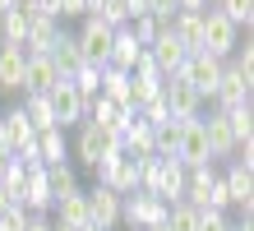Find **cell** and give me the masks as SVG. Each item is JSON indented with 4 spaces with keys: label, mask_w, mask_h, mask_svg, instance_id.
I'll return each instance as SVG.
<instances>
[{
    "label": "cell",
    "mask_w": 254,
    "mask_h": 231,
    "mask_svg": "<svg viewBox=\"0 0 254 231\" xmlns=\"http://www.w3.org/2000/svg\"><path fill=\"white\" fill-rule=\"evenodd\" d=\"M222 185H227L231 204L241 208V213H250V204H254V171H250V166H241V162H236L231 171L222 176Z\"/></svg>",
    "instance_id": "603a6c76"
},
{
    "label": "cell",
    "mask_w": 254,
    "mask_h": 231,
    "mask_svg": "<svg viewBox=\"0 0 254 231\" xmlns=\"http://www.w3.org/2000/svg\"><path fill=\"white\" fill-rule=\"evenodd\" d=\"M23 231H56V227H51V218H28Z\"/></svg>",
    "instance_id": "b9f144b4"
},
{
    "label": "cell",
    "mask_w": 254,
    "mask_h": 231,
    "mask_svg": "<svg viewBox=\"0 0 254 231\" xmlns=\"http://www.w3.org/2000/svg\"><path fill=\"white\" fill-rule=\"evenodd\" d=\"M19 111L28 116V125H33L37 134H42V130H61V125H56V111H51V97H47V92H23V106H19Z\"/></svg>",
    "instance_id": "d4e9b609"
},
{
    "label": "cell",
    "mask_w": 254,
    "mask_h": 231,
    "mask_svg": "<svg viewBox=\"0 0 254 231\" xmlns=\"http://www.w3.org/2000/svg\"><path fill=\"white\" fill-rule=\"evenodd\" d=\"M148 56H153V65H157L162 74H176V70L185 65V56H190V51H185V46L176 42L171 33H167V28H162V33L148 42Z\"/></svg>",
    "instance_id": "9a60e30c"
},
{
    "label": "cell",
    "mask_w": 254,
    "mask_h": 231,
    "mask_svg": "<svg viewBox=\"0 0 254 231\" xmlns=\"http://www.w3.org/2000/svg\"><path fill=\"white\" fill-rule=\"evenodd\" d=\"M143 14H153V19L167 23L171 14H176V0H143Z\"/></svg>",
    "instance_id": "ab89813d"
},
{
    "label": "cell",
    "mask_w": 254,
    "mask_h": 231,
    "mask_svg": "<svg viewBox=\"0 0 254 231\" xmlns=\"http://www.w3.org/2000/svg\"><path fill=\"white\" fill-rule=\"evenodd\" d=\"M199 19H203V56L227 60V56L236 51V42H241V28H236V23H231L217 5H208Z\"/></svg>",
    "instance_id": "6da1fadb"
},
{
    "label": "cell",
    "mask_w": 254,
    "mask_h": 231,
    "mask_svg": "<svg viewBox=\"0 0 254 231\" xmlns=\"http://www.w3.org/2000/svg\"><path fill=\"white\" fill-rule=\"evenodd\" d=\"M181 79L199 92V97H213L217 92V83H222V60H213V56H203V51H194V56H185V65L176 70Z\"/></svg>",
    "instance_id": "8992f818"
},
{
    "label": "cell",
    "mask_w": 254,
    "mask_h": 231,
    "mask_svg": "<svg viewBox=\"0 0 254 231\" xmlns=\"http://www.w3.org/2000/svg\"><path fill=\"white\" fill-rule=\"evenodd\" d=\"M79 231H97V227H79Z\"/></svg>",
    "instance_id": "681fc988"
},
{
    "label": "cell",
    "mask_w": 254,
    "mask_h": 231,
    "mask_svg": "<svg viewBox=\"0 0 254 231\" xmlns=\"http://www.w3.org/2000/svg\"><path fill=\"white\" fill-rule=\"evenodd\" d=\"M139 120H148V125H153V130H162V125H171L176 116L167 111V102L157 97V102H148V106H139Z\"/></svg>",
    "instance_id": "d590c367"
},
{
    "label": "cell",
    "mask_w": 254,
    "mask_h": 231,
    "mask_svg": "<svg viewBox=\"0 0 254 231\" xmlns=\"http://www.w3.org/2000/svg\"><path fill=\"white\" fill-rule=\"evenodd\" d=\"M153 231H167V222H162V227H153Z\"/></svg>",
    "instance_id": "c3c4849f"
},
{
    "label": "cell",
    "mask_w": 254,
    "mask_h": 231,
    "mask_svg": "<svg viewBox=\"0 0 254 231\" xmlns=\"http://www.w3.org/2000/svg\"><path fill=\"white\" fill-rule=\"evenodd\" d=\"M56 83H61V74H56L51 56H28V65H23V92H51Z\"/></svg>",
    "instance_id": "44dd1931"
},
{
    "label": "cell",
    "mask_w": 254,
    "mask_h": 231,
    "mask_svg": "<svg viewBox=\"0 0 254 231\" xmlns=\"http://www.w3.org/2000/svg\"><path fill=\"white\" fill-rule=\"evenodd\" d=\"M208 5H213V0H208Z\"/></svg>",
    "instance_id": "816d5d0a"
},
{
    "label": "cell",
    "mask_w": 254,
    "mask_h": 231,
    "mask_svg": "<svg viewBox=\"0 0 254 231\" xmlns=\"http://www.w3.org/2000/svg\"><path fill=\"white\" fill-rule=\"evenodd\" d=\"M23 65L28 51L19 42H0V92H23Z\"/></svg>",
    "instance_id": "7c38bea8"
},
{
    "label": "cell",
    "mask_w": 254,
    "mask_h": 231,
    "mask_svg": "<svg viewBox=\"0 0 254 231\" xmlns=\"http://www.w3.org/2000/svg\"><path fill=\"white\" fill-rule=\"evenodd\" d=\"M83 199H88V227L111 231L116 222H121V194H116V190L93 185V190H83Z\"/></svg>",
    "instance_id": "ba28073f"
},
{
    "label": "cell",
    "mask_w": 254,
    "mask_h": 231,
    "mask_svg": "<svg viewBox=\"0 0 254 231\" xmlns=\"http://www.w3.org/2000/svg\"><path fill=\"white\" fill-rule=\"evenodd\" d=\"M125 28L134 33V42H139V46H148V42H153V37H157L167 23H162V19H153V14H139V19H129Z\"/></svg>",
    "instance_id": "e575fe53"
},
{
    "label": "cell",
    "mask_w": 254,
    "mask_h": 231,
    "mask_svg": "<svg viewBox=\"0 0 254 231\" xmlns=\"http://www.w3.org/2000/svg\"><path fill=\"white\" fill-rule=\"evenodd\" d=\"M129 106H116V102H107V97H97V102H88V125H97V130H107V134H116V139H121V130L129 125Z\"/></svg>",
    "instance_id": "4fadbf2b"
},
{
    "label": "cell",
    "mask_w": 254,
    "mask_h": 231,
    "mask_svg": "<svg viewBox=\"0 0 254 231\" xmlns=\"http://www.w3.org/2000/svg\"><path fill=\"white\" fill-rule=\"evenodd\" d=\"M5 166H9V153H5V148H0V176H5Z\"/></svg>",
    "instance_id": "ee69618b"
},
{
    "label": "cell",
    "mask_w": 254,
    "mask_h": 231,
    "mask_svg": "<svg viewBox=\"0 0 254 231\" xmlns=\"http://www.w3.org/2000/svg\"><path fill=\"white\" fill-rule=\"evenodd\" d=\"M9 208V194H5V185H0V213H5Z\"/></svg>",
    "instance_id": "f6af8a7d"
},
{
    "label": "cell",
    "mask_w": 254,
    "mask_h": 231,
    "mask_svg": "<svg viewBox=\"0 0 254 231\" xmlns=\"http://www.w3.org/2000/svg\"><path fill=\"white\" fill-rule=\"evenodd\" d=\"M231 231H254V227H250V213H245V222H241V227H231Z\"/></svg>",
    "instance_id": "bcb514c9"
},
{
    "label": "cell",
    "mask_w": 254,
    "mask_h": 231,
    "mask_svg": "<svg viewBox=\"0 0 254 231\" xmlns=\"http://www.w3.org/2000/svg\"><path fill=\"white\" fill-rule=\"evenodd\" d=\"M199 231H231V222H227V213L203 208V213H199Z\"/></svg>",
    "instance_id": "74e56055"
},
{
    "label": "cell",
    "mask_w": 254,
    "mask_h": 231,
    "mask_svg": "<svg viewBox=\"0 0 254 231\" xmlns=\"http://www.w3.org/2000/svg\"><path fill=\"white\" fill-rule=\"evenodd\" d=\"M167 204H162L157 194H143V190H134V194H125L121 199V222L125 227H134V231H153V227H162L167 222Z\"/></svg>",
    "instance_id": "7a4b0ae2"
},
{
    "label": "cell",
    "mask_w": 254,
    "mask_h": 231,
    "mask_svg": "<svg viewBox=\"0 0 254 231\" xmlns=\"http://www.w3.org/2000/svg\"><path fill=\"white\" fill-rule=\"evenodd\" d=\"M167 231H199V208L171 204V213H167Z\"/></svg>",
    "instance_id": "d6a6232c"
},
{
    "label": "cell",
    "mask_w": 254,
    "mask_h": 231,
    "mask_svg": "<svg viewBox=\"0 0 254 231\" xmlns=\"http://www.w3.org/2000/svg\"><path fill=\"white\" fill-rule=\"evenodd\" d=\"M74 92H79V97H83V106L88 102H97L102 97V65H88V60H83V65L79 70H74Z\"/></svg>",
    "instance_id": "83f0119b"
},
{
    "label": "cell",
    "mask_w": 254,
    "mask_h": 231,
    "mask_svg": "<svg viewBox=\"0 0 254 231\" xmlns=\"http://www.w3.org/2000/svg\"><path fill=\"white\" fill-rule=\"evenodd\" d=\"M111 37H116V28L97 23L93 14H88V19H83V28L74 33V42H79V51H83V60H88V65H107V56H111Z\"/></svg>",
    "instance_id": "52a82bcc"
},
{
    "label": "cell",
    "mask_w": 254,
    "mask_h": 231,
    "mask_svg": "<svg viewBox=\"0 0 254 231\" xmlns=\"http://www.w3.org/2000/svg\"><path fill=\"white\" fill-rule=\"evenodd\" d=\"M47 97H51V111H56V125H61V130L83 125L88 106H83V97H79V92H74V83H69V79H61V83L47 92Z\"/></svg>",
    "instance_id": "30bf717a"
},
{
    "label": "cell",
    "mask_w": 254,
    "mask_h": 231,
    "mask_svg": "<svg viewBox=\"0 0 254 231\" xmlns=\"http://www.w3.org/2000/svg\"><path fill=\"white\" fill-rule=\"evenodd\" d=\"M217 9L227 14L236 28H250L254 23V0H217Z\"/></svg>",
    "instance_id": "836d02e7"
},
{
    "label": "cell",
    "mask_w": 254,
    "mask_h": 231,
    "mask_svg": "<svg viewBox=\"0 0 254 231\" xmlns=\"http://www.w3.org/2000/svg\"><path fill=\"white\" fill-rule=\"evenodd\" d=\"M47 185H51V199L74 194V190H79V180H74V166H69V162H56V166H47Z\"/></svg>",
    "instance_id": "4dcf8cb0"
},
{
    "label": "cell",
    "mask_w": 254,
    "mask_h": 231,
    "mask_svg": "<svg viewBox=\"0 0 254 231\" xmlns=\"http://www.w3.org/2000/svg\"><path fill=\"white\" fill-rule=\"evenodd\" d=\"M102 97L116 106H129V74L125 70H107L102 65Z\"/></svg>",
    "instance_id": "f1b7e54d"
},
{
    "label": "cell",
    "mask_w": 254,
    "mask_h": 231,
    "mask_svg": "<svg viewBox=\"0 0 254 231\" xmlns=\"http://www.w3.org/2000/svg\"><path fill=\"white\" fill-rule=\"evenodd\" d=\"M176 9H190V14H203L208 0H176Z\"/></svg>",
    "instance_id": "60d3db41"
},
{
    "label": "cell",
    "mask_w": 254,
    "mask_h": 231,
    "mask_svg": "<svg viewBox=\"0 0 254 231\" xmlns=\"http://www.w3.org/2000/svg\"><path fill=\"white\" fill-rule=\"evenodd\" d=\"M139 56H143V46L134 42V33L129 28H116V37H111V56H107V70H134L139 65Z\"/></svg>",
    "instance_id": "ffe728a7"
},
{
    "label": "cell",
    "mask_w": 254,
    "mask_h": 231,
    "mask_svg": "<svg viewBox=\"0 0 254 231\" xmlns=\"http://www.w3.org/2000/svg\"><path fill=\"white\" fill-rule=\"evenodd\" d=\"M28 23H33V19H28L19 5H14V9H5V14H0V42H19V46H23Z\"/></svg>",
    "instance_id": "f546056e"
},
{
    "label": "cell",
    "mask_w": 254,
    "mask_h": 231,
    "mask_svg": "<svg viewBox=\"0 0 254 231\" xmlns=\"http://www.w3.org/2000/svg\"><path fill=\"white\" fill-rule=\"evenodd\" d=\"M37 157H42V166H56V162H65V153H69V144H65V130H42L37 139Z\"/></svg>",
    "instance_id": "4316f807"
},
{
    "label": "cell",
    "mask_w": 254,
    "mask_h": 231,
    "mask_svg": "<svg viewBox=\"0 0 254 231\" xmlns=\"http://www.w3.org/2000/svg\"><path fill=\"white\" fill-rule=\"evenodd\" d=\"M203 139H208V153L213 157H236V134H231L227 111H213L203 120Z\"/></svg>",
    "instance_id": "e0dca14e"
},
{
    "label": "cell",
    "mask_w": 254,
    "mask_h": 231,
    "mask_svg": "<svg viewBox=\"0 0 254 231\" xmlns=\"http://www.w3.org/2000/svg\"><path fill=\"white\" fill-rule=\"evenodd\" d=\"M93 19L107 23V28H125L129 23V9H125V0H102V5H93Z\"/></svg>",
    "instance_id": "1f68e13d"
},
{
    "label": "cell",
    "mask_w": 254,
    "mask_h": 231,
    "mask_svg": "<svg viewBox=\"0 0 254 231\" xmlns=\"http://www.w3.org/2000/svg\"><path fill=\"white\" fill-rule=\"evenodd\" d=\"M47 56H51V65H56V74H61V79H74V70L83 65V51H79V42H74V33H61Z\"/></svg>",
    "instance_id": "7402d4cb"
},
{
    "label": "cell",
    "mask_w": 254,
    "mask_h": 231,
    "mask_svg": "<svg viewBox=\"0 0 254 231\" xmlns=\"http://www.w3.org/2000/svg\"><path fill=\"white\" fill-rule=\"evenodd\" d=\"M28 218H33V213H28L23 204H9L5 213H0V231H23V227H28Z\"/></svg>",
    "instance_id": "8d00e7d4"
},
{
    "label": "cell",
    "mask_w": 254,
    "mask_h": 231,
    "mask_svg": "<svg viewBox=\"0 0 254 231\" xmlns=\"http://www.w3.org/2000/svg\"><path fill=\"white\" fill-rule=\"evenodd\" d=\"M88 9H93V0H56V14H61V19H79Z\"/></svg>",
    "instance_id": "f35d334b"
},
{
    "label": "cell",
    "mask_w": 254,
    "mask_h": 231,
    "mask_svg": "<svg viewBox=\"0 0 254 231\" xmlns=\"http://www.w3.org/2000/svg\"><path fill=\"white\" fill-rule=\"evenodd\" d=\"M33 139H37V130L28 125V116L19 111V106L0 116V148H5L9 157H19L23 148H33Z\"/></svg>",
    "instance_id": "8fae6325"
},
{
    "label": "cell",
    "mask_w": 254,
    "mask_h": 231,
    "mask_svg": "<svg viewBox=\"0 0 254 231\" xmlns=\"http://www.w3.org/2000/svg\"><path fill=\"white\" fill-rule=\"evenodd\" d=\"M153 144H157V130L148 125V120H139V111H134L129 125L121 130V148L129 157H153Z\"/></svg>",
    "instance_id": "ac0fdd59"
},
{
    "label": "cell",
    "mask_w": 254,
    "mask_h": 231,
    "mask_svg": "<svg viewBox=\"0 0 254 231\" xmlns=\"http://www.w3.org/2000/svg\"><path fill=\"white\" fill-rule=\"evenodd\" d=\"M51 213H56V222H61V227H88V199H83V190L61 194L51 204Z\"/></svg>",
    "instance_id": "484cf974"
},
{
    "label": "cell",
    "mask_w": 254,
    "mask_h": 231,
    "mask_svg": "<svg viewBox=\"0 0 254 231\" xmlns=\"http://www.w3.org/2000/svg\"><path fill=\"white\" fill-rule=\"evenodd\" d=\"M93 5H102V0H93ZM88 14H93V9H88Z\"/></svg>",
    "instance_id": "f907efd6"
},
{
    "label": "cell",
    "mask_w": 254,
    "mask_h": 231,
    "mask_svg": "<svg viewBox=\"0 0 254 231\" xmlns=\"http://www.w3.org/2000/svg\"><path fill=\"white\" fill-rule=\"evenodd\" d=\"M56 37H61V19H33L28 23V37H23V51L28 56H47Z\"/></svg>",
    "instance_id": "cb8c5ba5"
},
{
    "label": "cell",
    "mask_w": 254,
    "mask_h": 231,
    "mask_svg": "<svg viewBox=\"0 0 254 231\" xmlns=\"http://www.w3.org/2000/svg\"><path fill=\"white\" fill-rule=\"evenodd\" d=\"M116 148H121V139L107 134V130H97V125H88V120L79 125V134H74V157H79L83 166H93V171L111 157Z\"/></svg>",
    "instance_id": "277c9868"
},
{
    "label": "cell",
    "mask_w": 254,
    "mask_h": 231,
    "mask_svg": "<svg viewBox=\"0 0 254 231\" xmlns=\"http://www.w3.org/2000/svg\"><path fill=\"white\" fill-rule=\"evenodd\" d=\"M14 5H19V0H0V14H5V9H14Z\"/></svg>",
    "instance_id": "7dc6e473"
},
{
    "label": "cell",
    "mask_w": 254,
    "mask_h": 231,
    "mask_svg": "<svg viewBox=\"0 0 254 231\" xmlns=\"http://www.w3.org/2000/svg\"><path fill=\"white\" fill-rule=\"evenodd\" d=\"M162 102H167V111H171L176 120L199 116V106H203V97L181 79V74H167V79H162Z\"/></svg>",
    "instance_id": "9c48e42d"
},
{
    "label": "cell",
    "mask_w": 254,
    "mask_h": 231,
    "mask_svg": "<svg viewBox=\"0 0 254 231\" xmlns=\"http://www.w3.org/2000/svg\"><path fill=\"white\" fill-rule=\"evenodd\" d=\"M97 185H107V190H116V194H134L139 190V157H129L125 148H116L107 162L97 166Z\"/></svg>",
    "instance_id": "3957f363"
},
{
    "label": "cell",
    "mask_w": 254,
    "mask_h": 231,
    "mask_svg": "<svg viewBox=\"0 0 254 231\" xmlns=\"http://www.w3.org/2000/svg\"><path fill=\"white\" fill-rule=\"evenodd\" d=\"M185 180H190V171L176 157H162V176H157V199L162 204H185Z\"/></svg>",
    "instance_id": "2e32d148"
},
{
    "label": "cell",
    "mask_w": 254,
    "mask_h": 231,
    "mask_svg": "<svg viewBox=\"0 0 254 231\" xmlns=\"http://www.w3.org/2000/svg\"><path fill=\"white\" fill-rule=\"evenodd\" d=\"M250 79H241V74H236V70H227V65H222V83H217V92H213V97H217V111H231V106H245L250 102Z\"/></svg>",
    "instance_id": "d6986e66"
},
{
    "label": "cell",
    "mask_w": 254,
    "mask_h": 231,
    "mask_svg": "<svg viewBox=\"0 0 254 231\" xmlns=\"http://www.w3.org/2000/svg\"><path fill=\"white\" fill-rule=\"evenodd\" d=\"M125 9H129V19H139V14H143V0H125Z\"/></svg>",
    "instance_id": "7bdbcfd3"
},
{
    "label": "cell",
    "mask_w": 254,
    "mask_h": 231,
    "mask_svg": "<svg viewBox=\"0 0 254 231\" xmlns=\"http://www.w3.org/2000/svg\"><path fill=\"white\" fill-rule=\"evenodd\" d=\"M167 33H171L176 42H181L190 56H194V51H203V19H199V14H190V9H176L171 19H167Z\"/></svg>",
    "instance_id": "5bb4252c"
},
{
    "label": "cell",
    "mask_w": 254,
    "mask_h": 231,
    "mask_svg": "<svg viewBox=\"0 0 254 231\" xmlns=\"http://www.w3.org/2000/svg\"><path fill=\"white\" fill-rule=\"evenodd\" d=\"M176 162L194 171V166H208L213 153H208V139H203V116H190L181 120V139H176Z\"/></svg>",
    "instance_id": "5b68a950"
}]
</instances>
